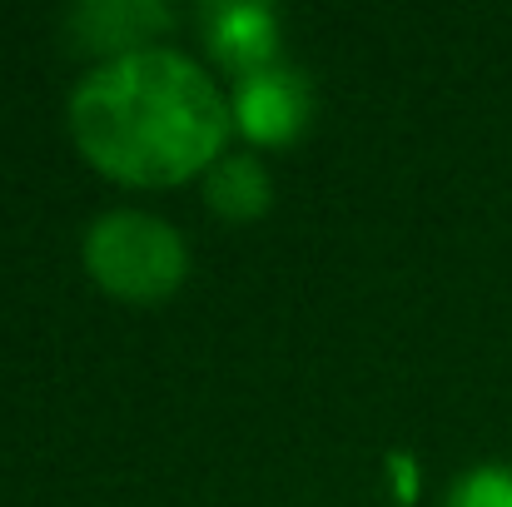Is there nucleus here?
<instances>
[{
  "mask_svg": "<svg viewBox=\"0 0 512 507\" xmlns=\"http://www.w3.org/2000/svg\"><path fill=\"white\" fill-rule=\"evenodd\" d=\"M80 155L125 184H179L224 150L234 105L170 45H145L95 65L70 95Z\"/></svg>",
  "mask_w": 512,
  "mask_h": 507,
  "instance_id": "obj_1",
  "label": "nucleus"
},
{
  "mask_svg": "<svg viewBox=\"0 0 512 507\" xmlns=\"http://www.w3.org/2000/svg\"><path fill=\"white\" fill-rule=\"evenodd\" d=\"M85 269L100 289L150 304L184 284L189 254L165 219L140 209H110L85 229Z\"/></svg>",
  "mask_w": 512,
  "mask_h": 507,
  "instance_id": "obj_2",
  "label": "nucleus"
},
{
  "mask_svg": "<svg viewBox=\"0 0 512 507\" xmlns=\"http://www.w3.org/2000/svg\"><path fill=\"white\" fill-rule=\"evenodd\" d=\"M314 115V90L299 70L269 65L234 85V125L259 145H289Z\"/></svg>",
  "mask_w": 512,
  "mask_h": 507,
  "instance_id": "obj_3",
  "label": "nucleus"
},
{
  "mask_svg": "<svg viewBox=\"0 0 512 507\" xmlns=\"http://www.w3.org/2000/svg\"><path fill=\"white\" fill-rule=\"evenodd\" d=\"M199 25H204V40L219 55V65H229L239 80L274 65V50H279V15H274V5L214 0V5H199Z\"/></svg>",
  "mask_w": 512,
  "mask_h": 507,
  "instance_id": "obj_4",
  "label": "nucleus"
},
{
  "mask_svg": "<svg viewBox=\"0 0 512 507\" xmlns=\"http://www.w3.org/2000/svg\"><path fill=\"white\" fill-rule=\"evenodd\" d=\"M174 15L155 0H90L70 10V40L80 50H145L140 40H150L155 30H165Z\"/></svg>",
  "mask_w": 512,
  "mask_h": 507,
  "instance_id": "obj_5",
  "label": "nucleus"
},
{
  "mask_svg": "<svg viewBox=\"0 0 512 507\" xmlns=\"http://www.w3.org/2000/svg\"><path fill=\"white\" fill-rule=\"evenodd\" d=\"M204 199L224 219H259L274 199V184H269V169L254 155H229V160H214L209 179H204Z\"/></svg>",
  "mask_w": 512,
  "mask_h": 507,
  "instance_id": "obj_6",
  "label": "nucleus"
},
{
  "mask_svg": "<svg viewBox=\"0 0 512 507\" xmlns=\"http://www.w3.org/2000/svg\"><path fill=\"white\" fill-rule=\"evenodd\" d=\"M443 507H512V463H478L458 473Z\"/></svg>",
  "mask_w": 512,
  "mask_h": 507,
  "instance_id": "obj_7",
  "label": "nucleus"
},
{
  "mask_svg": "<svg viewBox=\"0 0 512 507\" xmlns=\"http://www.w3.org/2000/svg\"><path fill=\"white\" fill-rule=\"evenodd\" d=\"M388 473H393V503L408 507L413 498H418V463L408 458V453H388Z\"/></svg>",
  "mask_w": 512,
  "mask_h": 507,
  "instance_id": "obj_8",
  "label": "nucleus"
}]
</instances>
